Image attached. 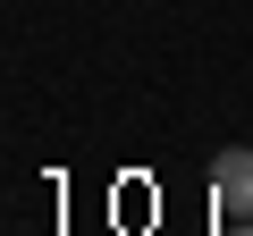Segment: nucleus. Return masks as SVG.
<instances>
[{
  "mask_svg": "<svg viewBox=\"0 0 253 236\" xmlns=\"http://www.w3.org/2000/svg\"><path fill=\"white\" fill-rule=\"evenodd\" d=\"M211 211H219V228H253V152L245 144L211 160Z\"/></svg>",
  "mask_w": 253,
  "mask_h": 236,
  "instance_id": "1",
  "label": "nucleus"
},
{
  "mask_svg": "<svg viewBox=\"0 0 253 236\" xmlns=\"http://www.w3.org/2000/svg\"><path fill=\"white\" fill-rule=\"evenodd\" d=\"M219 236H253V228H219Z\"/></svg>",
  "mask_w": 253,
  "mask_h": 236,
  "instance_id": "2",
  "label": "nucleus"
}]
</instances>
